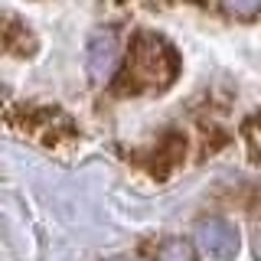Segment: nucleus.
I'll return each mask as SVG.
<instances>
[{
	"instance_id": "nucleus-4",
	"label": "nucleus",
	"mask_w": 261,
	"mask_h": 261,
	"mask_svg": "<svg viewBox=\"0 0 261 261\" xmlns=\"http://www.w3.org/2000/svg\"><path fill=\"white\" fill-rule=\"evenodd\" d=\"M153 261H196V251H193V245L186 239H167L157 248Z\"/></svg>"
},
{
	"instance_id": "nucleus-5",
	"label": "nucleus",
	"mask_w": 261,
	"mask_h": 261,
	"mask_svg": "<svg viewBox=\"0 0 261 261\" xmlns=\"http://www.w3.org/2000/svg\"><path fill=\"white\" fill-rule=\"evenodd\" d=\"M219 4L228 16H239V20H251L261 13V0H219Z\"/></svg>"
},
{
	"instance_id": "nucleus-3",
	"label": "nucleus",
	"mask_w": 261,
	"mask_h": 261,
	"mask_svg": "<svg viewBox=\"0 0 261 261\" xmlns=\"http://www.w3.org/2000/svg\"><path fill=\"white\" fill-rule=\"evenodd\" d=\"M121 62V43H118V33L114 30H101L88 39V56H85V65H88V75L95 82H108L114 75Z\"/></svg>"
},
{
	"instance_id": "nucleus-6",
	"label": "nucleus",
	"mask_w": 261,
	"mask_h": 261,
	"mask_svg": "<svg viewBox=\"0 0 261 261\" xmlns=\"http://www.w3.org/2000/svg\"><path fill=\"white\" fill-rule=\"evenodd\" d=\"M251 248H255V258L261 261V228L255 232V242H251Z\"/></svg>"
},
{
	"instance_id": "nucleus-2",
	"label": "nucleus",
	"mask_w": 261,
	"mask_h": 261,
	"mask_svg": "<svg viewBox=\"0 0 261 261\" xmlns=\"http://www.w3.org/2000/svg\"><path fill=\"white\" fill-rule=\"evenodd\" d=\"M193 235L199 242V248L216 261H235V255H239V228L228 219H219V216L202 219V222H196Z\"/></svg>"
},
{
	"instance_id": "nucleus-1",
	"label": "nucleus",
	"mask_w": 261,
	"mask_h": 261,
	"mask_svg": "<svg viewBox=\"0 0 261 261\" xmlns=\"http://www.w3.org/2000/svg\"><path fill=\"white\" fill-rule=\"evenodd\" d=\"M179 72V59L173 53V46L160 36L141 33L137 43L130 46L127 56V72H124V88L130 92H153V88H167Z\"/></svg>"
}]
</instances>
